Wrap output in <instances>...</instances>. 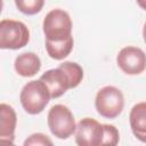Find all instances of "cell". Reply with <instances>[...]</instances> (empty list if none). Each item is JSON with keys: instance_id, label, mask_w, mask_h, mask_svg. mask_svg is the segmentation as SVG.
<instances>
[{"instance_id": "1", "label": "cell", "mask_w": 146, "mask_h": 146, "mask_svg": "<svg viewBox=\"0 0 146 146\" xmlns=\"http://www.w3.org/2000/svg\"><path fill=\"white\" fill-rule=\"evenodd\" d=\"M50 98L48 88L40 79L27 82L19 94V100L24 111L31 115L41 113L48 105Z\"/></svg>"}, {"instance_id": "2", "label": "cell", "mask_w": 146, "mask_h": 146, "mask_svg": "<svg viewBox=\"0 0 146 146\" xmlns=\"http://www.w3.org/2000/svg\"><path fill=\"white\" fill-rule=\"evenodd\" d=\"M72 19L60 8L50 10L43 18L42 30L47 41H63L72 36Z\"/></svg>"}, {"instance_id": "3", "label": "cell", "mask_w": 146, "mask_h": 146, "mask_svg": "<svg viewBox=\"0 0 146 146\" xmlns=\"http://www.w3.org/2000/svg\"><path fill=\"white\" fill-rule=\"evenodd\" d=\"M95 107L100 116L105 119H115L123 111L124 96L119 88L105 86L96 94Z\"/></svg>"}, {"instance_id": "4", "label": "cell", "mask_w": 146, "mask_h": 146, "mask_svg": "<svg viewBox=\"0 0 146 146\" xmlns=\"http://www.w3.org/2000/svg\"><path fill=\"white\" fill-rule=\"evenodd\" d=\"M30 41L27 26L16 19L5 18L0 22V48L17 50L25 47Z\"/></svg>"}, {"instance_id": "5", "label": "cell", "mask_w": 146, "mask_h": 146, "mask_svg": "<svg viewBox=\"0 0 146 146\" xmlns=\"http://www.w3.org/2000/svg\"><path fill=\"white\" fill-rule=\"evenodd\" d=\"M47 122L50 132L58 139H67L76 130V123L71 110L63 105H54L47 116Z\"/></svg>"}, {"instance_id": "6", "label": "cell", "mask_w": 146, "mask_h": 146, "mask_svg": "<svg viewBox=\"0 0 146 146\" xmlns=\"http://www.w3.org/2000/svg\"><path fill=\"white\" fill-rule=\"evenodd\" d=\"M116 63L123 73L138 75L146 70V54L138 47L127 46L119 51Z\"/></svg>"}, {"instance_id": "7", "label": "cell", "mask_w": 146, "mask_h": 146, "mask_svg": "<svg viewBox=\"0 0 146 146\" xmlns=\"http://www.w3.org/2000/svg\"><path fill=\"white\" fill-rule=\"evenodd\" d=\"M104 138V127L97 120L83 117L76 124L75 143L78 146H100Z\"/></svg>"}, {"instance_id": "8", "label": "cell", "mask_w": 146, "mask_h": 146, "mask_svg": "<svg viewBox=\"0 0 146 146\" xmlns=\"http://www.w3.org/2000/svg\"><path fill=\"white\" fill-rule=\"evenodd\" d=\"M40 80L48 88L51 98H58L63 96L68 89H72V83L68 75L59 66L57 68L46 71L40 76Z\"/></svg>"}, {"instance_id": "9", "label": "cell", "mask_w": 146, "mask_h": 146, "mask_svg": "<svg viewBox=\"0 0 146 146\" xmlns=\"http://www.w3.org/2000/svg\"><path fill=\"white\" fill-rule=\"evenodd\" d=\"M129 122L135 137L146 143V102H140L132 106L129 114Z\"/></svg>"}, {"instance_id": "10", "label": "cell", "mask_w": 146, "mask_h": 146, "mask_svg": "<svg viewBox=\"0 0 146 146\" xmlns=\"http://www.w3.org/2000/svg\"><path fill=\"white\" fill-rule=\"evenodd\" d=\"M14 67L18 75L30 78L40 71L41 60L40 57L34 52H23L15 58Z\"/></svg>"}, {"instance_id": "11", "label": "cell", "mask_w": 146, "mask_h": 146, "mask_svg": "<svg viewBox=\"0 0 146 146\" xmlns=\"http://www.w3.org/2000/svg\"><path fill=\"white\" fill-rule=\"evenodd\" d=\"M0 139L14 140L17 115L13 106L2 103L0 105Z\"/></svg>"}, {"instance_id": "12", "label": "cell", "mask_w": 146, "mask_h": 146, "mask_svg": "<svg viewBox=\"0 0 146 146\" xmlns=\"http://www.w3.org/2000/svg\"><path fill=\"white\" fill-rule=\"evenodd\" d=\"M74 46L73 36L63 40V41H47L46 40V50L50 58L56 60H62L67 57Z\"/></svg>"}, {"instance_id": "13", "label": "cell", "mask_w": 146, "mask_h": 146, "mask_svg": "<svg viewBox=\"0 0 146 146\" xmlns=\"http://www.w3.org/2000/svg\"><path fill=\"white\" fill-rule=\"evenodd\" d=\"M59 67L66 72V74L68 75L70 80H71V83H72V89L73 88H76L82 79H83V70L82 67L78 64V63H74V62H64L59 65Z\"/></svg>"}, {"instance_id": "14", "label": "cell", "mask_w": 146, "mask_h": 146, "mask_svg": "<svg viewBox=\"0 0 146 146\" xmlns=\"http://www.w3.org/2000/svg\"><path fill=\"white\" fill-rule=\"evenodd\" d=\"M15 5L18 10L25 15H35L38 14L43 5V0H15Z\"/></svg>"}, {"instance_id": "15", "label": "cell", "mask_w": 146, "mask_h": 146, "mask_svg": "<svg viewBox=\"0 0 146 146\" xmlns=\"http://www.w3.org/2000/svg\"><path fill=\"white\" fill-rule=\"evenodd\" d=\"M104 127V138L100 146H117L120 141V133L115 125L103 124Z\"/></svg>"}, {"instance_id": "16", "label": "cell", "mask_w": 146, "mask_h": 146, "mask_svg": "<svg viewBox=\"0 0 146 146\" xmlns=\"http://www.w3.org/2000/svg\"><path fill=\"white\" fill-rule=\"evenodd\" d=\"M23 146H54V143L47 135L42 132H35L24 140Z\"/></svg>"}, {"instance_id": "17", "label": "cell", "mask_w": 146, "mask_h": 146, "mask_svg": "<svg viewBox=\"0 0 146 146\" xmlns=\"http://www.w3.org/2000/svg\"><path fill=\"white\" fill-rule=\"evenodd\" d=\"M0 146H16L13 140L9 139H0Z\"/></svg>"}, {"instance_id": "18", "label": "cell", "mask_w": 146, "mask_h": 146, "mask_svg": "<svg viewBox=\"0 0 146 146\" xmlns=\"http://www.w3.org/2000/svg\"><path fill=\"white\" fill-rule=\"evenodd\" d=\"M137 5L146 10V0H137Z\"/></svg>"}, {"instance_id": "19", "label": "cell", "mask_w": 146, "mask_h": 146, "mask_svg": "<svg viewBox=\"0 0 146 146\" xmlns=\"http://www.w3.org/2000/svg\"><path fill=\"white\" fill-rule=\"evenodd\" d=\"M143 38H144V41L146 43V22L144 24V27H143Z\"/></svg>"}]
</instances>
